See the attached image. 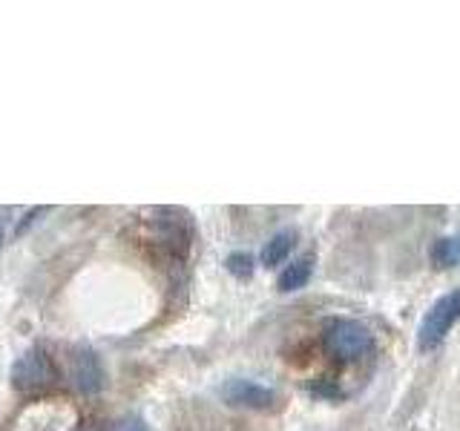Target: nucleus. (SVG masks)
Wrapping results in <instances>:
<instances>
[{
	"label": "nucleus",
	"mask_w": 460,
	"mask_h": 431,
	"mask_svg": "<svg viewBox=\"0 0 460 431\" xmlns=\"http://www.w3.org/2000/svg\"><path fill=\"white\" fill-rule=\"evenodd\" d=\"M110 431H153L150 428V423L144 420V417H138V414H129V417H121L119 423H112V428Z\"/></svg>",
	"instance_id": "10"
},
{
	"label": "nucleus",
	"mask_w": 460,
	"mask_h": 431,
	"mask_svg": "<svg viewBox=\"0 0 460 431\" xmlns=\"http://www.w3.org/2000/svg\"><path fill=\"white\" fill-rule=\"evenodd\" d=\"M294 248H296V230H279L277 236H270L265 242L262 253H259V262L265 268H279Z\"/></svg>",
	"instance_id": "7"
},
{
	"label": "nucleus",
	"mask_w": 460,
	"mask_h": 431,
	"mask_svg": "<svg viewBox=\"0 0 460 431\" xmlns=\"http://www.w3.org/2000/svg\"><path fill=\"white\" fill-rule=\"evenodd\" d=\"M9 377H12L14 391L40 394V391H47V388H52L58 383V368L52 363L49 351L40 348V345H35V348H29L26 354H21L18 359H14Z\"/></svg>",
	"instance_id": "3"
},
{
	"label": "nucleus",
	"mask_w": 460,
	"mask_h": 431,
	"mask_svg": "<svg viewBox=\"0 0 460 431\" xmlns=\"http://www.w3.org/2000/svg\"><path fill=\"white\" fill-rule=\"evenodd\" d=\"M225 270L230 273V277H236V279H251L253 273H256V259L251 253H244V251H236V253H230L225 259Z\"/></svg>",
	"instance_id": "9"
},
{
	"label": "nucleus",
	"mask_w": 460,
	"mask_h": 431,
	"mask_svg": "<svg viewBox=\"0 0 460 431\" xmlns=\"http://www.w3.org/2000/svg\"><path fill=\"white\" fill-rule=\"evenodd\" d=\"M311 394H316V397H342L340 385H328V383H316V385H311Z\"/></svg>",
	"instance_id": "11"
},
{
	"label": "nucleus",
	"mask_w": 460,
	"mask_h": 431,
	"mask_svg": "<svg viewBox=\"0 0 460 431\" xmlns=\"http://www.w3.org/2000/svg\"><path fill=\"white\" fill-rule=\"evenodd\" d=\"M47 210H49V207H35L32 213H26V216H23V222L18 224V230H14V233H18V236H21V233H23V230H26L29 224H35V219H38V216H43V213H47Z\"/></svg>",
	"instance_id": "12"
},
{
	"label": "nucleus",
	"mask_w": 460,
	"mask_h": 431,
	"mask_svg": "<svg viewBox=\"0 0 460 431\" xmlns=\"http://www.w3.org/2000/svg\"><path fill=\"white\" fill-rule=\"evenodd\" d=\"M314 265H316V259L314 253H305V256H299L294 259L291 265H285L279 270V277H277V287H279V294H294V291H302L311 277H314Z\"/></svg>",
	"instance_id": "6"
},
{
	"label": "nucleus",
	"mask_w": 460,
	"mask_h": 431,
	"mask_svg": "<svg viewBox=\"0 0 460 431\" xmlns=\"http://www.w3.org/2000/svg\"><path fill=\"white\" fill-rule=\"evenodd\" d=\"M72 385L78 388L84 397H95L107 388V371L95 348L90 345H78L72 354Z\"/></svg>",
	"instance_id": "5"
},
{
	"label": "nucleus",
	"mask_w": 460,
	"mask_h": 431,
	"mask_svg": "<svg viewBox=\"0 0 460 431\" xmlns=\"http://www.w3.org/2000/svg\"><path fill=\"white\" fill-rule=\"evenodd\" d=\"M219 397L230 409H248V411H270L279 406V394L273 388L244 380V377H230L222 383Z\"/></svg>",
	"instance_id": "4"
},
{
	"label": "nucleus",
	"mask_w": 460,
	"mask_h": 431,
	"mask_svg": "<svg viewBox=\"0 0 460 431\" xmlns=\"http://www.w3.org/2000/svg\"><path fill=\"white\" fill-rule=\"evenodd\" d=\"M457 322H460V287H452V291L438 296L435 305L423 313L420 325H417V348L423 354L438 351Z\"/></svg>",
	"instance_id": "2"
},
{
	"label": "nucleus",
	"mask_w": 460,
	"mask_h": 431,
	"mask_svg": "<svg viewBox=\"0 0 460 431\" xmlns=\"http://www.w3.org/2000/svg\"><path fill=\"white\" fill-rule=\"evenodd\" d=\"M431 265L438 270H449V268H460V233L452 236H440L429 251Z\"/></svg>",
	"instance_id": "8"
},
{
	"label": "nucleus",
	"mask_w": 460,
	"mask_h": 431,
	"mask_svg": "<svg viewBox=\"0 0 460 431\" xmlns=\"http://www.w3.org/2000/svg\"><path fill=\"white\" fill-rule=\"evenodd\" d=\"M0 233H4V227H0Z\"/></svg>",
	"instance_id": "13"
},
{
	"label": "nucleus",
	"mask_w": 460,
	"mask_h": 431,
	"mask_svg": "<svg viewBox=\"0 0 460 431\" xmlns=\"http://www.w3.org/2000/svg\"><path fill=\"white\" fill-rule=\"evenodd\" d=\"M320 337L325 354L340 359V363H359V359H366L377 348V339H374L371 328L359 320H351V316H331L323 325Z\"/></svg>",
	"instance_id": "1"
}]
</instances>
